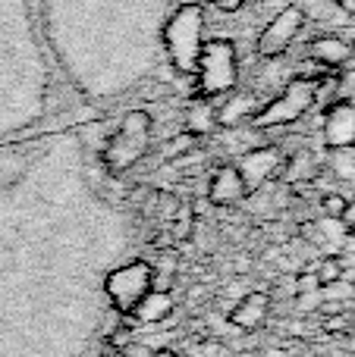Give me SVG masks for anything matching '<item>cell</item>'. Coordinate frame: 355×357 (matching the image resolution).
Returning a JSON list of instances; mask_svg holds the SVG:
<instances>
[{"mask_svg":"<svg viewBox=\"0 0 355 357\" xmlns=\"http://www.w3.org/2000/svg\"><path fill=\"white\" fill-rule=\"evenodd\" d=\"M226 354V345L224 342H205V345H201V357H224Z\"/></svg>","mask_w":355,"mask_h":357,"instance_id":"cell-18","label":"cell"},{"mask_svg":"<svg viewBox=\"0 0 355 357\" xmlns=\"http://www.w3.org/2000/svg\"><path fill=\"white\" fill-rule=\"evenodd\" d=\"M151 135H154V123L145 110H132L123 116V123L117 126L113 138L104 148V163L113 176L129 173L151 148Z\"/></svg>","mask_w":355,"mask_h":357,"instance_id":"cell-2","label":"cell"},{"mask_svg":"<svg viewBox=\"0 0 355 357\" xmlns=\"http://www.w3.org/2000/svg\"><path fill=\"white\" fill-rule=\"evenodd\" d=\"M340 220H343L346 226H355V201L346 204V207H343V216H340Z\"/></svg>","mask_w":355,"mask_h":357,"instance_id":"cell-21","label":"cell"},{"mask_svg":"<svg viewBox=\"0 0 355 357\" xmlns=\"http://www.w3.org/2000/svg\"><path fill=\"white\" fill-rule=\"evenodd\" d=\"M186 129L192 132L195 138L198 135H205V132H211V129H217V107L214 104H192L189 107V116H186Z\"/></svg>","mask_w":355,"mask_h":357,"instance_id":"cell-13","label":"cell"},{"mask_svg":"<svg viewBox=\"0 0 355 357\" xmlns=\"http://www.w3.org/2000/svg\"><path fill=\"white\" fill-rule=\"evenodd\" d=\"M324 138L333 151L352 148L355 144V107L352 104H333L324 116Z\"/></svg>","mask_w":355,"mask_h":357,"instance_id":"cell-8","label":"cell"},{"mask_svg":"<svg viewBox=\"0 0 355 357\" xmlns=\"http://www.w3.org/2000/svg\"><path fill=\"white\" fill-rule=\"evenodd\" d=\"M283 163H287V154H283L277 144H264V148L242 151V160L236 163V169H239V176H242L245 188H249V195H252V191H258V188L274 182V178L280 176Z\"/></svg>","mask_w":355,"mask_h":357,"instance_id":"cell-7","label":"cell"},{"mask_svg":"<svg viewBox=\"0 0 355 357\" xmlns=\"http://www.w3.org/2000/svg\"><path fill=\"white\" fill-rule=\"evenodd\" d=\"M164 44L180 73L195 75L198 54L205 47V10L198 3H182L164 29Z\"/></svg>","mask_w":355,"mask_h":357,"instance_id":"cell-1","label":"cell"},{"mask_svg":"<svg viewBox=\"0 0 355 357\" xmlns=\"http://www.w3.org/2000/svg\"><path fill=\"white\" fill-rule=\"evenodd\" d=\"M308 56H312L314 63H321V66H340V63L349 56V47H346L340 38H318V41H312V47H308Z\"/></svg>","mask_w":355,"mask_h":357,"instance_id":"cell-12","label":"cell"},{"mask_svg":"<svg viewBox=\"0 0 355 357\" xmlns=\"http://www.w3.org/2000/svg\"><path fill=\"white\" fill-rule=\"evenodd\" d=\"M151 357H176V351H170V348H157V351H151Z\"/></svg>","mask_w":355,"mask_h":357,"instance_id":"cell-22","label":"cell"},{"mask_svg":"<svg viewBox=\"0 0 355 357\" xmlns=\"http://www.w3.org/2000/svg\"><path fill=\"white\" fill-rule=\"evenodd\" d=\"M268 317H270V298L264 295V291H249V295L230 310V323L236 329H242V333L261 329L264 323H268Z\"/></svg>","mask_w":355,"mask_h":357,"instance_id":"cell-9","label":"cell"},{"mask_svg":"<svg viewBox=\"0 0 355 357\" xmlns=\"http://www.w3.org/2000/svg\"><path fill=\"white\" fill-rule=\"evenodd\" d=\"M242 3H245V0H214V6H217V10H226V13L239 10Z\"/></svg>","mask_w":355,"mask_h":357,"instance_id":"cell-20","label":"cell"},{"mask_svg":"<svg viewBox=\"0 0 355 357\" xmlns=\"http://www.w3.org/2000/svg\"><path fill=\"white\" fill-rule=\"evenodd\" d=\"M208 197H211V204H217V207H230V204H239L242 197H249V188H245L236 167H220L217 173H214L211 185H208Z\"/></svg>","mask_w":355,"mask_h":357,"instance_id":"cell-10","label":"cell"},{"mask_svg":"<svg viewBox=\"0 0 355 357\" xmlns=\"http://www.w3.org/2000/svg\"><path fill=\"white\" fill-rule=\"evenodd\" d=\"M343 207H346L343 197H337V195L324 197V213H331V216H337V220H340V216H343Z\"/></svg>","mask_w":355,"mask_h":357,"instance_id":"cell-17","label":"cell"},{"mask_svg":"<svg viewBox=\"0 0 355 357\" xmlns=\"http://www.w3.org/2000/svg\"><path fill=\"white\" fill-rule=\"evenodd\" d=\"M151 279H154V266L145 260H132L104 279V291L119 314H132V307L151 291Z\"/></svg>","mask_w":355,"mask_h":357,"instance_id":"cell-5","label":"cell"},{"mask_svg":"<svg viewBox=\"0 0 355 357\" xmlns=\"http://www.w3.org/2000/svg\"><path fill=\"white\" fill-rule=\"evenodd\" d=\"M239 79V60L236 47L226 38H211L205 41L198 54V66H195V88L201 98H217L236 88Z\"/></svg>","mask_w":355,"mask_h":357,"instance_id":"cell-3","label":"cell"},{"mask_svg":"<svg viewBox=\"0 0 355 357\" xmlns=\"http://www.w3.org/2000/svg\"><path fill=\"white\" fill-rule=\"evenodd\" d=\"M170 314H173V295H170V291L151 289L148 295H145L142 301L132 307L129 317L136 323H161V320H167Z\"/></svg>","mask_w":355,"mask_h":357,"instance_id":"cell-11","label":"cell"},{"mask_svg":"<svg viewBox=\"0 0 355 357\" xmlns=\"http://www.w3.org/2000/svg\"><path fill=\"white\" fill-rule=\"evenodd\" d=\"M195 142H198V138H195L192 132H186V135L173 138V142H167L161 151H164V157H167V160H180L182 154H189V151L195 148Z\"/></svg>","mask_w":355,"mask_h":357,"instance_id":"cell-14","label":"cell"},{"mask_svg":"<svg viewBox=\"0 0 355 357\" xmlns=\"http://www.w3.org/2000/svg\"><path fill=\"white\" fill-rule=\"evenodd\" d=\"M314 107V79H293L277 98H270L252 119V129H283Z\"/></svg>","mask_w":355,"mask_h":357,"instance_id":"cell-4","label":"cell"},{"mask_svg":"<svg viewBox=\"0 0 355 357\" xmlns=\"http://www.w3.org/2000/svg\"><path fill=\"white\" fill-rule=\"evenodd\" d=\"M302 22H305V10H302V6H283L268 22V29L261 31V38H258V54H261L264 60L283 56L289 50V44L296 41V35H299Z\"/></svg>","mask_w":355,"mask_h":357,"instance_id":"cell-6","label":"cell"},{"mask_svg":"<svg viewBox=\"0 0 355 357\" xmlns=\"http://www.w3.org/2000/svg\"><path fill=\"white\" fill-rule=\"evenodd\" d=\"M129 339H132V333H129V329H126V326H119L117 333L110 335V342H113V345H129Z\"/></svg>","mask_w":355,"mask_h":357,"instance_id":"cell-19","label":"cell"},{"mask_svg":"<svg viewBox=\"0 0 355 357\" xmlns=\"http://www.w3.org/2000/svg\"><path fill=\"white\" fill-rule=\"evenodd\" d=\"M314 273H318V282H321V289H324V285H331V282H337V279H343V264H340L337 257H327Z\"/></svg>","mask_w":355,"mask_h":357,"instance_id":"cell-15","label":"cell"},{"mask_svg":"<svg viewBox=\"0 0 355 357\" xmlns=\"http://www.w3.org/2000/svg\"><path fill=\"white\" fill-rule=\"evenodd\" d=\"M299 291L302 295H305V291H321L318 273H305V276H299Z\"/></svg>","mask_w":355,"mask_h":357,"instance_id":"cell-16","label":"cell"}]
</instances>
